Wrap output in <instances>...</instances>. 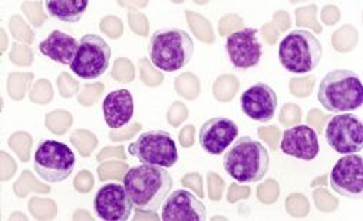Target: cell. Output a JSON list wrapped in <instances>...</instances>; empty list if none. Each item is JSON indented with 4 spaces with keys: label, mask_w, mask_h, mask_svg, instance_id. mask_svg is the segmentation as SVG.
I'll return each mask as SVG.
<instances>
[{
    "label": "cell",
    "mask_w": 363,
    "mask_h": 221,
    "mask_svg": "<svg viewBox=\"0 0 363 221\" xmlns=\"http://www.w3.org/2000/svg\"><path fill=\"white\" fill-rule=\"evenodd\" d=\"M171 174L157 165L141 164L127 171L124 187L134 207L140 211L155 212L172 191Z\"/></svg>",
    "instance_id": "cell-1"
},
{
    "label": "cell",
    "mask_w": 363,
    "mask_h": 221,
    "mask_svg": "<svg viewBox=\"0 0 363 221\" xmlns=\"http://www.w3.org/2000/svg\"><path fill=\"white\" fill-rule=\"evenodd\" d=\"M223 167L240 184L259 183L269 171L270 155L260 141L249 135L240 137L225 149Z\"/></svg>",
    "instance_id": "cell-2"
},
{
    "label": "cell",
    "mask_w": 363,
    "mask_h": 221,
    "mask_svg": "<svg viewBox=\"0 0 363 221\" xmlns=\"http://www.w3.org/2000/svg\"><path fill=\"white\" fill-rule=\"evenodd\" d=\"M148 53L155 68L164 72H175L190 64L194 55V42L183 29H160L151 36Z\"/></svg>",
    "instance_id": "cell-3"
},
{
    "label": "cell",
    "mask_w": 363,
    "mask_h": 221,
    "mask_svg": "<svg viewBox=\"0 0 363 221\" xmlns=\"http://www.w3.org/2000/svg\"><path fill=\"white\" fill-rule=\"evenodd\" d=\"M318 99L326 110L333 114L356 110L363 103L362 81L353 71H330L320 82Z\"/></svg>",
    "instance_id": "cell-4"
},
{
    "label": "cell",
    "mask_w": 363,
    "mask_h": 221,
    "mask_svg": "<svg viewBox=\"0 0 363 221\" xmlns=\"http://www.w3.org/2000/svg\"><path fill=\"white\" fill-rule=\"evenodd\" d=\"M322 57V43L306 29L289 32L279 45V61L291 74H309L315 71Z\"/></svg>",
    "instance_id": "cell-5"
},
{
    "label": "cell",
    "mask_w": 363,
    "mask_h": 221,
    "mask_svg": "<svg viewBox=\"0 0 363 221\" xmlns=\"http://www.w3.org/2000/svg\"><path fill=\"white\" fill-rule=\"evenodd\" d=\"M77 165V157L69 145L55 140H43L38 144L33 158L36 174L46 183H62Z\"/></svg>",
    "instance_id": "cell-6"
},
{
    "label": "cell",
    "mask_w": 363,
    "mask_h": 221,
    "mask_svg": "<svg viewBox=\"0 0 363 221\" xmlns=\"http://www.w3.org/2000/svg\"><path fill=\"white\" fill-rule=\"evenodd\" d=\"M128 151L141 164L157 165L162 169H171L178 161L175 141L167 131H147L141 134L128 147Z\"/></svg>",
    "instance_id": "cell-7"
},
{
    "label": "cell",
    "mask_w": 363,
    "mask_h": 221,
    "mask_svg": "<svg viewBox=\"0 0 363 221\" xmlns=\"http://www.w3.org/2000/svg\"><path fill=\"white\" fill-rule=\"evenodd\" d=\"M112 49L98 35H85L79 40L77 57L69 67L82 79H96L109 68Z\"/></svg>",
    "instance_id": "cell-8"
},
{
    "label": "cell",
    "mask_w": 363,
    "mask_h": 221,
    "mask_svg": "<svg viewBox=\"0 0 363 221\" xmlns=\"http://www.w3.org/2000/svg\"><path fill=\"white\" fill-rule=\"evenodd\" d=\"M325 138L337 154H359L363 148V125L360 118L350 113L332 117L326 125Z\"/></svg>",
    "instance_id": "cell-9"
},
{
    "label": "cell",
    "mask_w": 363,
    "mask_h": 221,
    "mask_svg": "<svg viewBox=\"0 0 363 221\" xmlns=\"http://www.w3.org/2000/svg\"><path fill=\"white\" fill-rule=\"evenodd\" d=\"M335 193L360 200L363 196V161L359 154H347L336 161L329 177Z\"/></svg>",
    "instance_id": "cell-10"
},
{
    "label": "cell",
    "mask_w": 363,
    "mask_h": 221,
    "mask_svg": "<svg viewBox=\"0 0 363 221\" xmlns=\"http://www.w3.org/2000/svg\"><path fill=\"white\" fill-rule=\"evenodd\" d=\"M225 50L234 68L250 69L257 67L263 55L259 30L255 28H245L228 35L225 40Z\"/></svg>",
    "instance_id": "cell-11"
},
{
    "label": "cell",
    "mask_w": 363,
    "mask_h": 221,
    "mask_svg": "<svg viewBox=\"0 0 363 221\" xmlns=\"http://www.w3.org/2000/svg\"><path fill=\"white\" fill-rule=\"evenodd\" d=\"M133 201L124 186L105 184L94 198V210L101 220L127 221L133 214Z\"/></svg>",
    "instance_id": "cell-12"
},
{
    "label": "cell",
    "mask_w": 363,
    "mask_h": 221,
    "mask_svg": "<svg viewBox=\"0 0 363 221\" xmlns=\"http://www.w3.org/2000/svg\"><path fill=\"white\" fill-rule=\"evenodd\" d=\"M240 106L256 123H270L277 109V94L267 84L257 82L241 94Z\"/></svg>",
    "instance_id": "cell-13"
},
{
    "label": "cell",
    "mask_w": 363,
    "mask_h": 221,
    "mask_svg": "<svg viewBox=\"0 0 363 221\" xmlns=\"http://www.w3.org/2000/svg\"><path fill=\"white\" fill-rule=\"evenodd\" d=\"M164 221H206L207 210L191 191L177 190L169 193L161 210Z\"/></svg>",
    "instance_id": "cell-14"
},
{
    "label": "cell",
    "mask_w": 363,
    "mask_h": 221,
    "mask_svg": "<svg viewBox=\"0 0 363 221\" xmlns=\"http://www.w3.org/2000/svg\"><path fill=\"white\" fill-rule=\"evenodd\" d=\"M237 124L225 117H214L206 121L199 134L201 148L211 155H221L237 140Z\"/></svg>",
    "instance_id": "cell-15"
},
{
    "label": "cell",
    "mask_w": 363,
    "mask_h": 221,
    "mask_svg": "<svg viewBox=\"0 0 363 221\" xmlns=\"http://www.w3.org/2000/svg\"><path fill=\"white\" fill-rule=\"evenodd\" d=\"M280 149L293 158L313 161L320 151L316 131L308 125H296L283 132Z\"/></svg>",
    "instance_id": "cell-16"
},
{
    "label": "cell",
    "mask_w": 363,
    "mask_h": 221,
    "mask_svg": "<svg viewBox=\"0 0 363 221\" xmlns=\"http://www.w3.org/2000/svg\"><path fill=\"white\" fill-rule=\"evenodd\" d=\"M134 98L128 89L109 92L102 102V113L106 125L112 130L123 128L134 117Z\"/></svg>",
    "instance_id": "cell-17"
},
{
    "label": "cell",
    "mask_w": 363,
    "mask_h": 221,
    "mask_svg": "<svg viewBox=\"0 0 363 221\" xmlns=\"http://www.w3.org/2000/svg\"><path fill=\"white\" fill-rule=\"evenodd\" d=\"M78 47H79V40L60 30H53L39 45V50L43 57L49 58L50 61L59 65H68V67L72 65L77 57Z\"/></svg>",
    "instance_id": "cell-18"
},
{
    "label": "cell",
    "mask_w": 363,
    "mask_h": 221,
    "mask_svg": "<svg viewBox=\"0 0 363 221\" xmlns=\"http://www.w3.org/2000/svg\"><path fill=\"white\" fill-rule=\"evenodd\" d=\"M88 6V0H48L46 2L49 16L67 23L79 22Z\"/></svg>",
    "instance_id": "cell-19"
}]
</instances>
